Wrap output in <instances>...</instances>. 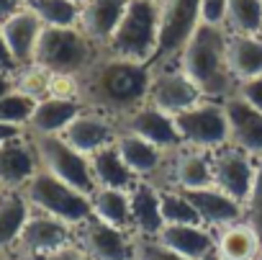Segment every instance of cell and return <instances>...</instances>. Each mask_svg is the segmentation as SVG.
<instances>
[{
	"instance_id": "cell-16",
	"label": "cell",
	"mask_w": 262,
	"mask_h": 260,
	"mask_svg": "<svg viewBox=\"0 0 262 260\" xmlns=\"http://www.w3.org/2000/svg\"><path fill=\"white\" fill-rule=\"evenodd\" d=\"M167 178H170V183L165 188H178V191L213 188V160H211V152L193 150V147H180L170 157Z\"/></svg>"
},
{
	"instance_id": "cell-45",
	"label": "cell",
	"mask_w": 262,
	"mask_h": 260,
	"mask_svg": "<svg viewBox=\"0 0 262 260\" xmlns=\"http://www.w3.org/2000/svg\"><path fill=\"white\" fill-rule=\"evenodd\" d=\"M155 3H162V0H155Z\"/></svg>"
},
{
	"instance_id": "cell-44",
	"label": "cell",
	"mask_w": 262,
	"mask_h": 260,
	"mask_svg": "<svg viewBox=\"0 0 262 260\" xmlns=\"http://www.w3.org/2000/svg\"><path fill=\"white\" fill-rule=\"evenodd\" d=\"M254 260H262V247H259V252L254 255Z\"/></svg>"
},
{
	"instance_id": "cell-8",
	"label": "cell",
	"mask_w": 262,
	"mask_h": 260,
	"mask_svg": "<svg viewBox=\"0 0 262 260\" xmlns=\"http://www.w3.org/2000/svg\"><path fill=\"white\" fill-rule=\"evenodd\" d=\"M162 21H160V47L149 67L175 65L190 34L201 24V0H162Z\"/></svg>"
},
{
	"instance_id": "cell-17",
	"label": "cell",
	"mask_w": 262,
	"mask_h": 260,
	"mask_svg": "<svg viewBox=\"0 0 262 260\" xmlns=\"http://www.w3.org/2000/svg\"><path fill=\"white\" fill-rule=\"evenodd\" d=\"M128 0H82L80 3V24L77 29L98 47L105 49L113 31L121 24Z\"/></svg>"
},
{
	"instance_id": "cell-30",
	"label": "cell",
	"mask_w": 262,
	"mask_h": 260,
	"mask_svg": "<svg viewBox=\"0 0 262 260\" xmlns=\"http://www.w3.org/2000/svg\"><path fill=\"white\" fill-rule=\"evenodd\" d=\"M224 26L229 34L262 36V0H229Z\"/></svg>"
},
{
	"instance_id": "cell-27",
	"label": "cell",
	"mask_w": 262,
	"mask_h": 260,
	"mask_svg": "<svg viewBox=\"0 0 262 260\" xmlns=\"http://www.w3.org/2000/svg\"><path fill=\"white\" fill-rule=\"evenodd\" d=\"M229 67L236 83L262 75V36L229 34Z\"/></svg>"
},
{
	"instance_id": "cell-31",
	"label": "cell",
	"mask_w": 262,
	"mask_h": 260,
	"mask_svg": "<svg viewBox=\"0 0 262 260\" xmlns=\"http://www.w3.org/2000/svg\"><path fill=\"white\" fill-rule=\"evenodd\" d=\"M26 6L41 18L44 26L72 29L80 24V3L77 0H26Z\"/></svg>"
},
{
	"instance_id": "cell-10",
	"label": "cell",
	"mask_w": 262,
	"mask_h": 260,
	"mask_svg": "<svg viewBox=\"0 0 262 260\" xmlns=\"http://www.w3.org/2000/svg\"><path fill=\"white\" fill-rule=\"evenodd\" d=\"M211 160H213V186L224 191L226 196H231L234 201L247 204L259 163H254L252 155H247L244 150L234 145H226L211 152Z\"/></svg>"
},
{
	"instance_id": "cell-20",
	"label": "cell",
	"mask_w": 262,
	"mask_h": 260,
	"mask_svg": "<svg viewBox=\"0 0 262 260\" xmlns=\"http://www.w3.org/2000/svg\"><path fill=\"white\" fill-rule=\"evenodd\" d=\"M190 204L195 206L201 224L208 227L211 232H219L224 227H231L236 222H244V204L234 201L231 196H226L224 191L213 188H203V191H185Z\"/></svg>"
},
{
	"instance_id": "cell-12",
	"label": "cell",
	"mask_w": 262,
	"mask_h": 260,
	"mask_svg": "<svg viewBox=\"0 0 262 260\" xmlns=\"http://www.w3.org/2000/svg\"><path fill=\"white\" fill-rule=\"evenodd\" d=\"M59 137H62L70 147H75L80 155L90 157V155H95L98 150L111 147V145L116 142V137H118V124H116L111 116H105V113H100V111L85 106V108L75 116V121L64 129Z\"/></svg>"
},
{
	"instance_id": "cell-26",
	"label": "cell",
	"mask_w": 262,
	"mask_h": 260,
	"mask_svg": "<svg viewBox=\"0 0 262 260\" xmlns=\"http://www.w3.org/2000/svg\"><path fill=\"white\" fill-rule=\"evenodd\" d=\"M259 247H262V237L252 229L247 219L216 232V252L224 260H254Z\"/></svg>"
},
{
	"instance_id": "cell-19",
	"label": "cell",
	"mask_w": 262,
	"mask_h": 260,
	"mask_svg": "<svg viewBox=\"0 0 262 260\" xmlns=\"http://www.w3.org/2000/svg\"><path fill=\"white\" fill-rule=\"evenodd\" d=\"M41 170L34 145L21 139H11L0 145V188L3 191H21L29 181Z\"/></svg>"
},
{
	"instance_id": "cell-28",
	"label": "cell",
	"mask_w": 262,
	"mask_h": 260,
	"mask_svg": "<svg viewBox=\"0 0 262 260\" xmlns=\"http://www.w3.org/2000/svg\"><path fill=\"white\" fill-rule=\"evenodd\" d=\"M29 198L18 191L0 193V250H6L18 242L26 222H29Z\"/></svg>"
},
{
	"instance_id": "cell-13",
	"label": "cell",
	"mask_w": 262,
	"mask_h": 260,
	"mask_svg": "<svg viewBox=\"0 0 262 260\" xmlns=\"http://www.w3.org/2000/svg\"><path fill=\"white\" fill-rule=\"evenodd\" d=\"M118 129L137 134V137H142L147 142H152L162 152H178L183 147V139H180L178 126H175V116L155 108L152 103H144L134 113H128L126 118H121L118 121Z\"/></svg>"
},
{
	"instance_id": "cell-29",
	"label": "cell",
	"mask_w": 262,
	"mask_h": 260,
	"mask_svg": "<svg viewBox=\"0 0 262 260\" xmlns=\"http://www.w3.org/2000/svg\"><path fill=\"white\" fill-rule=\"evenodd\" d=\"M93 204V216L131 232V198L128 191H116V188H95L90 196Z\"/></svg>"
},
{
	"instance_id": "cell-14",
	"label": "cell",
	"mask_w": 262,
	"mask_h": 260,
	"mask_svg": "<svg viewBox=\"0 0 262 260\" xmlns=\"http://www.w3.org/2000/svg\"><path fill=\"white\" fill-rule=\"evenodd\" d=\"M224 111L229 121V145L262 160V113L236 93L224 101Z\"/></svg>"
},
{
	"instance_id": "cell-24",
	"label": "cell",
	"mask_w": 262,
	"mask_h": 260,
	"mask_svg": "<svg viewBox=\"0 0 262 260\" xmlns=\"http://www.w3.org/2000/svg\"><path fill=\"white\" fill-rule=\"evenodd\" d=\"M82 108H85L82 101L47 95V98L36 101L34 113L29 118V129L34 134H62Z\"/></svg>"
},
{
	"instance_id": "cell-5",
	"label": "cell",
	"mask_w": 262,
	"mask_h": 260,
	"mask_svg": "<svg viewBox=\"0 0 262 260\" xmlns=\"http://www.w3.org/2000/svg\"><path fill=\"white\" fill-rule=\"evenodd\" d=\"M24 196L29 198V204L39 214H47L52 219H59V222H64L72 229H80L93 216L90 196H85L77 188L62 183L59 178H54L47 170H39L29 181V186L24 188Z\"/></svg>"
},
{
	"instance_id": "cell-43",
	"label": "cell",
	"mask_w": 262,
	"mask_h": 260,
	"mask_svg": "<svg viewBox=\"0 0 262 260\" xmlns=\"http://www.w3.org/2000/svg\"><path fill=\"white\" fill-rule=\"evenodd\" d=\"M203 260H224V257H221V255H219V252L213 250V252H208V255H206Z\"/></svg>"
},
{
	"instance_id": "cell-1",
	"label": "cell",
	"mask_w": 262,
	"mask_h": 260,
	"mask_svg": "<svg viewBox=\"0 0 262 260\" xmlns=\"http://www.w3.org/2000/svg\"><path fill=\"white\" fill-rule=\"evenodd\" d=\"M152 67L118 57H98V62L80 77V101L111 116L116 124L142 108L149 98Z\"/></svg>"
},
{
	"instance_id": "cell-38",
	"label": "cell",
	"mask_w": 262,
	"mask_h": 260,
	"mask_svg": "<svg viewBox=\"0 0 262 260\" xmlns=\"http://www.w3.org/2000/svg\"><path fill=\"white\" fill-rule=\"evenodd\" d=\"M21 67H18V62H16V57H13V52H11V47H8V42H6V36H3V31H0V75H16Z\"/></svg>"
},
{
	"instance_id": "cell-11",
	"label": "cell",
	"mask_w": 262,
	"mask_h": 260,
	"mask_svg": "<svg viewBox=\"0 0 262 260\" xmlns=\"http://www.w3.org/2000/svg\"><path fill=\"white\" fill-rule=\"evenodd\" d=\"M77 234L80 247L90 255V260H134V232L90 216L77 229Z\"/></svg>"
},
{
	"instance_id": "cell-25",
	"label": "cell",
	"mask_w": 262,
	"mask_h": 260,
	"mask_svg": "<svg viewBox=\"0 0 262 260\" xmlns=\"http://www.w3.org/2000/svg\"><path fill=\"white\" fill-rule=\"evenodd\" d=\"M90 160V170H93V178H95V186L98 188H116V191H131L142 178H137L126 168V163L121 160L116 145L111 147H103L98 150L95 155L88 157Z\"/></svg>"
},
{
	"instance_id": "cell-7",
	"label": "cell",
	"mask_w": 262,
	"mask_h": 260,
	"mask_svg": "<svg viewBox=\"0 0 262 260\" xmlns=\"http://www.w3.org/2000/svg\"><path fill=\"white\" fill-rule=\"evenodd\" d=\"M178 134L183 139V147L216 152L229 145V121L224 103L219 101H201L193 108L175 116Z\"/></svg>"
},
{
	"instance_id": "cell-35",
	"label": "cell",
	"mask_w": 262,
	"mask_h": 260,
	"mask_svg": "<svg viewBox=\"0 0 262 260\" xmlns=\"http://www.w3.org/2000/svg\"><path fill=\"white\" fill-rule=\"evenodd\" d=\"M134 260H185V257L170 252L155 237H139V234H134Z\"/></svg>"
},
{
	"instance_id": "cell-2",
	"label": "cell",
	"mask_w": 262,
	"mask_h": 260,
	"mask_svg": "<svg viewBox=\"0 0 262 260\" xmlns=\"http://www.w3.org/2000/svg\"><path fill=\"white\" fill-rule=\"evenodd\" d=\"M180 67L195 83L206 101L224 103L236 93V77L229 67V31L226 26L198 24L180 52Z\"/></svg>"
},
{
	"instance_id": "cell-9",
	"label": "cell",
	"mask_w": 262,
	"mask_h": 260,
	"mask_svg": "<svg viewBox=\"0 0 262 260\" xmlns=\"http://www.w3.org/2000/svg\"><path fill=\"white\" fill-rule=\"evenodd\" d=\"M201 101H203L201 90L185 75L180 62L165 65V67H152V83H149L147 103H152L155 108H160L170 116H178V113L193 108Z\"/></svg>"
},
{
	"instance_id": "cell-23",
	"label": "cell",
	"mask_w": 262,
	"mask_h": 260,
	"mask_svg": "<svg viewBox=\"0 0 262 260\" xmlns=\"http://www.w3.org/2000/svg\"><path fill=\"white\" fill-rule=\"evenodd\" d=\"M131 198V232L139 237H157L162 229V209H160V186L152 181H139L128 191Z\"/></svg>"
},
{
	"instance_id": "cell-33",
	"label": "cell",
	"mask_w": 262,
	"mask_h": 260,
	"mask_svg": "<svg viewBox=\"0 0 262 260\" xmlns=\"http://www.w3.org/2000/svg\"><path fill=\"white\" fill-rule=\"evenodd\" d=\"M34 106L36 101L29 98L26 93L21 90H13L8 95L0 98V124H6V126H29V118L34 113Z\"/></svg>"
},
{
	"instance_id": "cell-3",
	"label": "cell",
	"mask_w": 262,
	"mask_h": 260,
	"mask_svg": "<svg viewBox=\"0 0 262 260\" xmlns=\"http://www.w3.org/2000/svg\"><path fill=\"white\" fill-rule=\"evenodd\" d=\"M160 21H162L160 3H155V0H128L121 24L103 52L108 57L152 65L160 47Z\"/></svg>"
},
{
	"instance_id": "cell-47",
	"label": "cell",
	"mask_w": 262,
	"mask_h": 260,
	"mask_svg": "<svg viewBox=\"0 0 262 260\" xmlns=\"http://www.w3.org/2000/svg\"><path fill=\"white\" fill-rule=\"evenodd\" d=\"M0 191H3V188H0Z\"/></svg>"
},
{
	"instance_id": "cell-4",
	"label": "cell",
	"mask_w": 262,
	"mask_h": 260,
	"mask_svg": "<svg viewBox=\"0 0 262 260\" xmlns=\"http://www.w3.org/2000/svg\"><path fill=\"white\" fill-rule=\"evenodd\" d=\"M98 47L77 29H54L44 26L36 52H34V65L44 67L52 75H75L82 77L95 62H98Z\"/></svg>"
},
{
	"instance_id": "cell-37",
	"label": "cell",
	"mask_w": 262,
	"mask_h": 260,
	"mask_svg": "<svg viewBox=\"0 0 262 260\" xmlns=\"http://www.w3.org/2000/svg\"><path fill=\"white\" fill-rule=\"evenodd\" d=\"M236 95L244 98L249 106H254V108L262 113V75L239 83V85H236Z\"/></svg>"
},
{
	"instance_id": "cell-22",
	"label": "cell",
	"mask_w": 262,
	"mask_h": 260,
	"mask_svg": "<svg viewBox=\"0 0 262 260\" xmlns=\"http://www.w3.org/2000/svg\"><path fill=\"white\" fill-rule=\"evenodd\" d=\"M113 145H116L121 160L126 163V168L142 181H149L152 175H157L167 163V152H162L160 147H155L152 142H147L137 134L123 132V129H118V137Z\"/></svg>"
},
{
	"instance_id": "cell-40",
	"label": "cell",
	"mask_w": 262,
	"mask_h": 260,
	"mask_svg": "<svg viewBox=\"0 0 262 260\" xmlns=\"http://www.w3.org/2000/svg\"><path fill=\"white\" fill-rule=\"evenodd\" d=\"M26 8V0H0V24Z\"/></svg>"
},
{
	"instance_id": "cell-6",
	"label": "cell",
	"mask_w": 262,
	"mask_h": 260,
	"mask_svg": "<svg viewBox=\"0 0 262 260\" xmlns=\"http://www.w3.org/2000/svg\"><path fill=\"white\" fill-rule=\"evenodd\" d=\"M31 145L36 150L41 170L52 173L54 178L77 188L85 196L95 193L98 186H95V178L90 170V160L85 155H80L75 147H70L59 134H34Z\"/></svg>"
},
{
	"instance_id": "cell-34",
	"label": "cell",
	"mask_w": 262,
	"mask_h": 260,
	"mask_svg": "<svg viewBox=\"0 0 262 260\" xmlns=\"http://www.w3.org/2000/svg\"><path fill=\"white\" fill-rule=\"evenodd\" d=\"M244 219L252 224V229L262 237V160L257 165V178L252 186V193L244 204Z\"/></svg>"
},
{
	"instance_id": "cell-39",
	"label": "cell",
	"mask_w": 262,
	"mask_h": 260,
	"mask_svg": "<svg viewBox=\"0 0 262 260\" xmlns=\"http://www.w3.org/2000/svg\"><path fill=\"white\" fill-rule=\"evenodd\" d=\"M41 260H90V255L80 247V245H64V247H59V250H54V252H49L47 257H41Z\"/></svg>"
},
{
	"instance_id": "cell-36",
	"label": "cell",
	"mask_w": 262,
	"mask_h": 260,
	"mask_svg": "<svg viewBox=\"0 0 262 260\" xmlns=\"http://www.w3.org/2000/svg\"><path fill=\"white\" fill-rule=\"evenodd\" d=\"M226 3H229V0H201V24L224 26Z\"/></svg>"
},
{
	"instance_id": "cell-46",
	"label": "cell",
	"mask_w": 262,
	"mask_h": 260,
	"mask_svg": "<svg viewBox=\"0 0 262 260\" xmlns=\"http://www.w3.org/2000/svg\"><path fill=\"white\" fill-rule=\"evenodd\" d=\"M0 260H3V255H0Z\"/></svg>"
},
{
	"instance_id": "cell-15",
	"label": "cell",
	"mask_w": 262,
	"mask_h": 260,
	"mask_svg": "<svg viewBox=\"0 0 262 260\" xmlns=\"http://www.w3.org/2000/svg\"><path fill=\"white\" fill-rule=\"evenodd\" d=\"M70 237H72V227H67L64 222L59 219H52L47 214H31L21 237H18V247L26 257L31 260H41L47 257L49 252L70 245Z\"/></svg>"
},
{
	"instance_id": "cell-18",
	"label": "cell",
	"mask_w": 262,
	"mask_h": 260,
	"mask_svg": "<svg viewBox=\"0 0 262 260\" xmlns=\"http://www.w3.org/2000/svg\"><path fill=\"white\" fill-rule=\"evenodd\" d=\"M155 239L185 260H203L216 250V232L203 224H162Z\"/></svg>"
},
{
	"instance_id": "cell-41",
	"label": "cell",
	"mask_w": 262,
	"mask_h": 260,
	"mask_svg": "<svg viewBox=\"0 0 262 260\" xmlns=\"http://www.w3.org/2000/svg\"><path fill=\"white\" fill-rule=\"evenodd\" d=\"M21 134V129L18 126H6V124H0V145H6L11 139H18Z\"/></svg>"
},
{
	"instance_id": "cell-21",
	"label": "cell",
	"mask_w": 262,
	"mask_h": 260,
	"mask_svg": "<svg viewBox=\"0 0 262 260\" xmlns=\"http://www.w3.org/2000/svg\"><path fill=\"white\" fill-rule=\"evenodd\" d=\"M0 31H3V36H6L18 67L34 65V52H36L39 36L44 31V24L29 6L24 11H18L16 16H11L8 21L0 24Z\"/></svg>"
},
{
	"instance_id": "cell-32",
	"label": "cell",
	"mask_w": 262,
	"mask_h": 260,
	"mask_svg": "<svg viewBox=\"0 0 262 260\" xmlns=\"http://www.w3.org/2000/svg\"><path fill=\"white\" fill-rule=\"evenodd\" d=\"M160 209L165 224H201V216L185 191L160 188Z\"/></svg>"
},
{
	"instance_id": "cell-42",
	"label": "cell",
	"mask_w": 262,
	"mask_h": 260,
	"mask_svg": "<svg viewBox=\"0 0 262 260\" xmlns=\"http://www.w3.org/2000/svg\"><path fill=\"white\" fill-rule=\"evenodd\" d=\"M13 90H16L13 77H8V75H0V98L8 95V93H13Z\"/></svg>"
}]
</instances>
